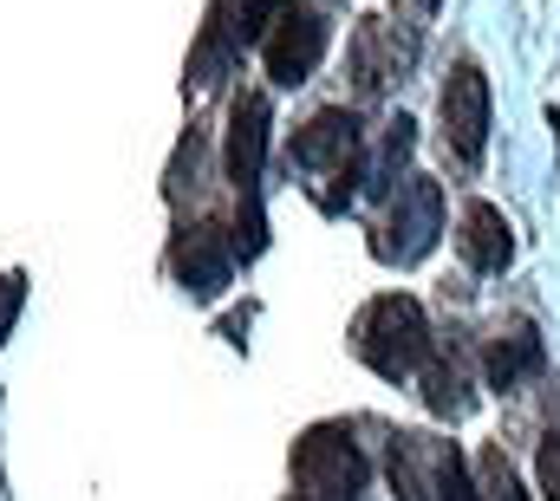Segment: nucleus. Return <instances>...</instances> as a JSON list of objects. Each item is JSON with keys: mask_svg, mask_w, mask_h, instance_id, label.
Returning <instances> with one entry per match:
<instances>
[{"mask_svg": "<svg viewBox=\"0 0 560 501\" xmlns=\"http://www.w3.org/2000/svg\"><path fill=\"white\" fill-rule=\"evenodd\" d=\"M170 273L196 293V300H215L235 273V235H222L215 222H189L176 242H170Z\"/></svg>", "mask_w": 560, "mask_h": 501, "instance_id": "8", "label": "nucleus"}, {"mask_svg": "<svg viewBox=\"0 0 560 501\" xmlns=\"http://www.w3.org/2000/svg\"><path fill=\"white\" fill-rule=\"evenodd\" d=\"M392 496L398 501H443V443L436 436H392Z\"/></svg>", "mask_w": 560, "mask_h": 501, "instance_id": "11", "label": "nucleus"}, {"mask_svg": "<svg viewBox=\"0 0 560 501\" xmlns=\"http://www.w3.org/2000/svg\"><path fill=\"white\" fill-rule=\"evenodd\" d=\"M541 496L560 501V430L541 436Z\"/></svg>", "mask_w": 560, "mask_h": 501, "instance_id": "18", "label": "nucleus"}, {"mask_svg": "<svg viewBox=\"0 0 560 501\" xmlns=\"http://www.w3.org/2000/svg\"><path fill=\"white\" fill-rule=\"evenodd\" d=\"M261 59H268V79L275 85H306L313 66L326 59V13L313 0H287L268 39H261Z\"/></svg>", "mask_w": 560, "mask_h": 501, "instance_id": "6", "label": "nucleus"}, {"mask_svg": "<svg viewBox=\"0 0 560 501\" xmlns=\"http://www.w3.org/2000/svg\"><path fill=\"white\" fill-rule=\"evenodd\" d=\"M287 163L306 176V196L326 215H339L352 202V189L365 183V130H359V118L346 105H332V112H319V118H306L293 130Z\"/></svg>", "mask_w": 560, "mask_h": 501, "instance_id": "1", "label": "nucleus"}, {"mask_svg": "<svg viewBox=\"0 0 560 501\" xmlns=\"http://www.w3.org/2000/svg\"><path fill=\"white\" fill-rule=\"evenodd\" d=\"M418 372H423V404H430L436 417H450V423H456V417L476 404V397H469V365H463L456 352L430 346V359H423Z\"/></svg>", "mask_w": 560, "mask_h": 501, "instance_id": "13", "label": "nucleus"}, {"mask_svg": "<svg viewBox=\"0 0 560 501\" xmlns=\"http://www.w3.org/2000/svg\"><path fill=\"white\" fill-rule=\"evenodd\" d=\"M300 501H306V496H300Z\"/></svg>", "mask_w": 560, "mask_h": 501, "instance_id": "20", "label": "nucleus"}, {"mask_svg": "<svg viewBox=\"0 0 560 501\" xmlns=\"http://www.w3.org/2000/svg\"><path fill=\"white\" fill-rule=\"evenodd\" d=\"M352 352L378 377H411L430 359V326L411 293H378L359 319H352Z\"/></svg>", "mask_w": 560, "mask_h": 501, "instance_id": "2", "label": "nucleus"}, {"mask_svg": "<svg viewBox=\"0 0 560 501\" xmlns=\"http://www.w3.org/2000/svg\"><path fill=\"white\" fill-rule=\"evenodd\" d=\"M411 59H418V33H411V26L359 20V33H352V85H359V98L392 92V85L411 72Z\"/></svg>", "mask_w": 560, "mask_h": 501, "instance_id": "7", "label": "nucleus"}, {"mask_svg": "<svg viewBox=\"0 0 560 501\" xmlns=\"http://www.w3.org/2000/svg\"><path fill=\"white\" fill-rule=\"evenodd\" d=\"M293 482L306 489V501H352L365 489V456L352 443L346 423H313L293 443Z\"/></svg>", "mask_w": 560, "mask_h": 501, "instance_id": "4", "label": "nucleus"}, {"mask_svg": "<svg viewBox=\"0 0 560 501\" xmlns=\"http://www.w3.org/2000/svg\"><path fill=\"white\" fill-rule=\"evenodd\" d=\"M436 235H443V183L405 176L398 196L385 202L378 229H372V254L392 260V267H411V260H423V254L436 248Z\"/></svg>", "mask_w": 560, "mask_h": 501, "instance_id": "3", "label": "nucleus"}, {"mask_svg": "<svg viewBox=\"0 0 560 501\" xmlns=\"http://www.w3.org/2000/svg\"><path fill=\"white\" fill-rule=\"evenodd\" d=\"M411 143H418V125L398 112L392 125L378 130V150H365V189H372L378 202H392V196H398V170H405Z\"/></svg>", "mask_w": 560, "mask_h": 501, "instance_id": "14", "label": "nucleus"}, {"mask_svg": "<svg viewBox=\"0 0 560 501\" xmlns=\"http://www.w3.org/2000/svg\"><path fill=\"white\" fill-rule=\"evenodd\" d=\"M541 365H548V352H541V339H535L528 319L495 326L489 346H482V377H489L495 391H522L528 377H541Z\"/></svg>", "mask_w": 560, "mask_h": 501, "instance_id": "10", "label": "nucleus"}, {"mask_svg": "<svg viewBox=\"0 0 560 501\" xmlns=\"http://www.w3.org/2000/svg\"><path fill=\"white\" fill-rule=\"evenodd\" d=\"M418 7H423V13H436V7H443V0H418Z\"/></svg>", "mask_w": 560, "mask_h": 501, "instance_id": "19", "label": "nucleus"}, {"mask_svg": "<svg viewBox=\"0 0 560 501\" xmlns=\"http://www.w3.org/2000/svg\"><path fill=\"white\" fill-rule=\"evenodd\" d=\"M443 501H489L469 482V463L456 456V443H443Z\"/></svg>", "mask_w": 560, "mask_h": 501, "instance_id": "16", "label": "nucleus"}, {"mask_svg": "<svg viewBox=\"0 0 560 501\" xmlns=\"http://www.w3.org/2000/svg\"><path fill=\"white\" fill-rule=\"evenodd\" d=\"M456 248H463V260H469L476 273H502V267L515 260V229H509V215H502L495 202H469Z\"/></svg>", "mask_w": 560, "mask_h": 501, "instance_id": "12", "label": "nucleus"}, {"mask_svg": "<svg viewBox=\"0 0 560 501\" xmlns=\"http://www.w3.org/2000/svg\"><path fill=\"white\" fill-rule=\"evenodd\" d=\"M248 46H255V33H248V0H209L202 39H196V53H189V85H196V92L222 85V72H229Z\"/></svg>", "mask_w": 560, "mask_h": 501, "instance_id": "9", "label": "nucleus"}, {"mask_svg": "<svg viewBox=\"0 0 560 501\" xmlns=\"http://www.w3.org/2000/svg\"><path fill=\"white\" fill-rule=\"evenodd\" d=\"M436 125H443V150L463 170L482 163V150H489V79H482L476 59H456L450 66V79L436 92Z\"/></svg>", "mask_w": 560, "mask_h": 501, "instance_id": "5", "label": "nucleus"}, {"mask_svg": "<svg viewBox=\"0 0 560 501\" xmlns=\"http://www.w3.org/2000/svg\"><path fill=\"white\" fill-rule=\"evenodd\" d=\"M476 489L489 501H528L522 482H515V469H509V456H502V443H489V450L476 456Z\"/></svg>", "mask_w": 560, "mask_h": 501, "instance_id": "15", "label": "nucleus"}, {"mask_svg": "<svg viewBox=\"0 0 560 501\" xmlns=\"http://www.w3.org/2000/svg\"><path fill=\"white\" fill-rule=\"evenodd\" d=\"M20 306H26V280L20 273H0V346H7V333L20 319Z\"/></svg>", "mask_w": 560, "mask_h": 501, "instance_id": "17", "label": "nucleus"}]
</instances>
